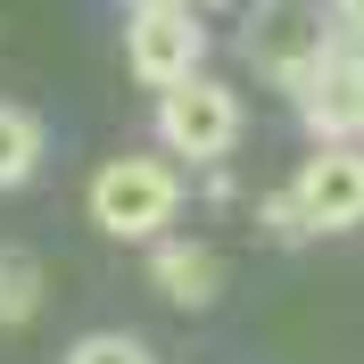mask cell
Here are the masks:
<instances>
[{"label":"cell","instance_id":"cell-1","mask_svg":"<svg viewBox=\"0 0 364 364\" xmlns=\"http://www.w3.org/2000/svg\"><path fill=\"white\" fill-rule=\"evenodd\" d=\"M182 207V174L166 158H108L91 174V224L116 232V240H149V232L174 224Z\"/></svg>","mask_w":364,"mask_h":364},{"label":"cell","instance_id":"cell-2","mask_svg":"<svg viewBox=\"0 0 364 364\" xmlns=\"http://www.w3.org/2000/svg\"><path fill=\"white\" fill-rule=\"evenodd\" d=\"M199 9L191 0H141L133 9V25H124V58H133V75L141 83H158V91H174L182 75H199Z\"/></svg>","mask_w":364,"mask_h":364},{"label":"cell","instance_id":"cell-3","mask_svg":"<svg viewBox=\"0 0 364 364\" xmlns=\"http://www.w3.org/2000/svg\"><path fill=\"white\" fill-rule=\"evenodd\" d=\"M158 133H166L174 158H224L240 141V100L224 83H207V75H182L166 91V108H158Z\"/></svg>","mask_w":364,"mask_h":364},{"label":"cell","instance_id":"cell-4","mask_svg":"<svg viewBox=\"0 0 364 364\" xmlns=\"http://www.w3.org/2000/svg\"><path fill=\"white\" fill-rule=\"evenodd\" d=\"M298 116L323 141H356L364 133V50H323L298 75Z\"/></svg>","mask_w":364,"mask_h":364},{"label":"cell","instance_id":"cell-5","mask_svg":"<svg viewBox=\"0 0 364 364\" xmlns=\"http://www.w3.org/2000/svg\"><path fill=\"white\" fill-rule=\"evenodd\" d=\"M298 207H306V224L315 232H348V224H364V158L356 149H315V158L298 166Z\"/></svg>","mask_w":364,"mask_h":364},{"label":"cell","instance_id":"cell-6","mask_svg":"<svg viewBox=\"0 0 364 364\" xmlns=\"http://www.w3.org/2000/svg\"><path fill=\"white\" fill-rule=\"evenodd\" d=\"M149 282H158L174 306H215V298H224V265H215L199 240H166V249L149 257Z\"/></svg>","mask_w":364,"mask_h":364},{"label":"cell","instance_id":"cell-7","mask_svg":"<svg viewBox=\"0 0 364 364\" xmlns=\"http://www.w3.org/2000/svg\"><path fill=\"white\" fill-rule=\"evenodd\" d=\"M42 298H50V273L33 249H0V323L17 331V323L42 315Z\"/></svg>","mask_w":364,"mask_h":364},{"label":"cell","instance_id":"cell-8","mask_svg":"<svg viewBox=\"0 0 364 364\" xmlns=\"http://www.w3.org/2000/svg\"><path fill=\"white\" fill-rule=\"evenodd\" d=\"M323 58V33L306 25V9H273V33H265V67L282 75V83H298V75Z\"/></svg>","mask_w":364,"mask_h":364},{"label":"cell","instance_id":"cell-9","mask_svg":"<svg viewBox=\"0 0 364 364\" xmlns=\"http://www.w3.org/2000/svg\"><path fill=\"white\" fill-rule=\"evenodd\" d=\"M33 158H42V124L25 108H0V191H17L33 174Z\"/></svg>","mask_w":364,"mask_h":364},{"label":"cell","instance_id":"cell-10","mask_svg":"<svg viewBox=\"0 0 364 364\" xmlns=\"http://www.w3.org/2000/svg\"><path fill=\"white\" fill-rule=\"evenodd\" d=\"M67 364H149V348L124 340V331H91V340L67 348Z\"/></svg>","mask_w":364,"mask_h":364},{"label":"cell","instance_id":"cell-11","mask_svg":"<svg viewBox=\"0 0 364 364\" xmlns=\"http://www.w3.org/2000/svg\"><path fill=\"white\" fill-rule=\"evenodd\" d=\"M340 17H348V33H364V0H340Z\"/></svg>","mask_w":364,"mask_h":364},{"label":"cell","instance_id":"cell-12","mask_svg":"<svg viewBox=\"0 0 364 364\" xmlns=\"http://www.w3.org/2000/svg\"><path fill=\"white\" fill-rule=\"evenodd\" d=\"M207 9H249V0H207Z\"/></svg>","mask_w":364,"mask_h":364},{"label":"cell","instance_id":"cell-13","mask_svg":"<svg viewBox=\"0 0 364 364\" xmlns=\"http://www.w3.org/2000/svg\"><path fill=\"white\" fill-rule=\"evenodd\" d=\"M133 9H141V0H133Z\"/></svg>","mask_w":364,"mask_h":364}]
</instances>
